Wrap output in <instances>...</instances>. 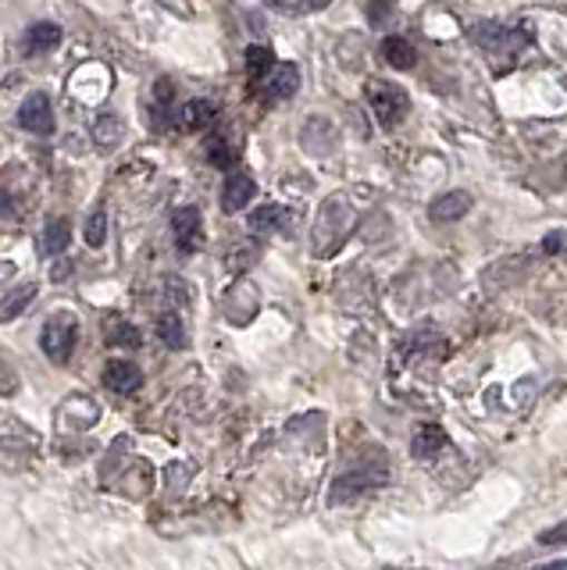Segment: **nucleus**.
Returning a JSON list of instances; mask_svg holds the SVG:
<instances>
[{
	"label": "nucleus",
	"instance_id": "1",
	"mask_svg": "<svg viewBox=\"0 0 567 570\" xmlns=\"http://www.w3.org/2000/svg\"><path fill=\"white\" fill-rule=\"evenodd\" d=\"M471 40H475L478 50H486L492 61H514L531 43V32L528 29H510V26H500V22H478L471 29Z\"/></svg>",
	"mask_w": 567,
	"mask_h": 570
},
{
	"label": "nucleus",
	"instance_id": "2",
	"mask_svg": "<svg viewBox=\"0 0 567 570\" xmlns=\"http://www.w3.org/2000/svg\"><path fill=\"white\" fill-rule=\"evenodd\" d=\"M76 343H79V321L72 314H55L40 332V346L47 353V361H55V364L72 361Z\"/></svg>",
	"mask_w": 567,
	"mask_h": 570
},
{
	"label": "nucleus",
	"instance_id": "3",
	"mask_svg": "<svg viewBox=\"0 0 567 570\" xmlns=\"http://www.w3.org/2000/svg\"><path fill=\"white\" fill-rule=\"evenodd\" d=\"M364 94H368L371 111H375V118L385 125V129H393V125H400L403 115H407V107H411V100H407V94H403L400 86L382 82V79H371Z\"/></svg>",
	"mask_w": 567,
	"mask_h": 570
},
{
	"label": "nucleus",
	"instance_id": "4",
	"mask_svg": "<svg viewBox=\"0 0 567 570\" xmlns=\"http://www.w3.org/2000/svg\"><path fill=\"white\" fill-rule=\"evenodd\" d=\"M385 463L375 460V463H361L358 471H346L340 481L332 485V503H350V499H358L361 492H371V489H382L385 485Z\"/></svg>",
	"mask_w": 567,
	"mask_h": 570
},
{
	"label": "nucleus",
	"instance_id": "5",
	"mask_svg": "<svg viewBox=\"0 0 567 570\" xmlns=\"http://www.w3.org/2000/svg\"><path fill=\"white\" fill-rule=\"evenodd\" d=\"M172 232H175V246L179 254H197L204 243V222L197 207H179L172 214Z\"/></svg>",
	"mask_w": 567,
	"mask_h": 570
},
{
	"label": "nucleus",
	"instance_id": "6",
	"mask_svg": "<svg viewBox=\"0 0 567 570\" xmlns=\"http://www.w3.org/2000/svg\"><path fill=\"white\" fill-rule=\"evenodd\" d=\"M19 125L32 136H50L55 132V111H50L47 94H29L26 104L19 107Z\"/></svg>",
	"mask_w": 567,
	"mask_h": 570
},
{
	"label": "nucleus",
	"instance_id": "7",
	"mask_svg": "<svg viewBox=\"0 0 567 570\" xmlns=\"http://www.w3.org/2000/svg\"><path fill=\"white\" fill-rule=\"evenodd\" d=\"M257 196V183H254V175L251 171H233L225 178V189H222V207L228 214H236L243 210L246 204H251Z\"/></svg>",
	"mask_w": 567,
	"mask_h": 570
},
{
	"label": "nucleus",
	"instance_id": "8",
	"mask_svg": "<svg viewBox=\"0 0 567 570\" xmlns=\"http://www.w3.org/2000/svg\"><path fill=\"white\" fill-rule=\"evenodd\" d=\"M104 385L118 392V396H133V392L144 385V374H139L133 361H108L104 364Z\"/></svg>",
	"mask_w": 567,
	"mask_h": 570
},
{
	"label": "nucleus",
	"instance_id": "9",
	"mask_svg": "<svg viewBox=\"0 0 567 570\" xmlns=\"http://www.w3.org/2000/svg\"><path fill=\"white\" fill-rule=\"evenodd\" d=\"M61 43V26L55 22H37L22 32V53L26 58H40V53L55 50Z\"/></svg>",
	"mask_w": 567,
	"mask_h": 570
},
{
	"label": "nucleus",
	"instance_id": "10",
	"mask_svg": "<svg viewBox=\"0 0 567 570\" xmlns=\"http://www.w3.org/2000/svg\"><path fill=\"white\" fill-rule=\"evenodd\" d=\"M268 100H290L296 89H300V68L293 61H275L272 65V76H268Z\"/></svg>",
	"mask_w": 567,
	"mask_h": 570
},
{
	"label": "nucleus",
	"instance_id": "11",
	"mask_svg": "<svg viewBox=\"0 0 567 570\" xmlns=\"http://www.w3.org/2000/svg\"><path fill=\"white\" fill-rule=\"evenodd\" d=\"M471 210V196L465 189H453V193H442L432 200L429 207V218L439 222V225H447V222H457V218H465V214Z\"/></svg>",
	"mask_w": 567,
	"mask_h": 570
},
{
	"label": "nucleus",
	"instance_id": "12",
	"mask_svg": "<svg viewBox=\"0 0 567 570\" xmlns=\"http://www.w3.org/2000/svg\"><path fill=\"white\" fill-rule=\"evenodd\" d=\"M215 118H218V111H215V104H211V100H189V104L179 107V129H186V132H201Z\"/></svg>",
	"mask_w": 567,
	"mask_h": 570
},
{
	"label": "nucleus",
	"instance_id": "13",
	"mask_svg": "<svg viewBox=\"0 0 567 570\" xmlns=\"http://www.w3.org/2000/svg\"><path fill=\"white\" fill-rule=\"evenodd\" d=\"M439 450H447V432H442L439 424H424V428H418V435H414V442H411V453H414L418 460H432Z\"/></svg>",
	"mask_w": 567,
	"mask_h": 570
},
{
	"label": "nucleus",
	"instance_id": "14",
	"mask_svg": "<svg viewBox=\"0 0 567 570\" xmlns=\"http://www.w3.org/2000/svg\"><path fill=\"white\" fill-rule=\"evenodd\" d=\"M32 299H37V285H32V282L19 285V289H11L4 299H0V325H8L11 317H19Z\"/></svg>",
	"mask_w": 567,
	"mask_h": 570
},
{
	"label": "nucleus",
	"instance_id": "15",
	"mask_svg": "<svg viewBox=\"0 0 567 570\" xmlns=\"http://www.w3.org/2000/svg\"><path fill=\"white\" fill-rule=\"evenodd\" d=\"M68 243H72V222H68V218L47 222V228H43V254L58 257V254H65Z\"/></svg>",
	"mask_w": 567,
	"mask_h": 570
},
{
	"label": "nucleus",
	"instance_id": "16",
	"mask_svg": "<svg viewBox=\"0 0 567 570\" xmlns=\"http://www.w3.org/2000/svg\"><path fill=\"white\" fill-rule=\"evenodd\" d=\"M382 58L393 68H414L418 53H414L411 43L403 40V36H385V40H382Z\"/></svg>",
	"mask_w": 567,
	"mask_h": 570
},
{
	"label": "nucleus",
	"instance_id": "17",
	"mask_svg": "<svg viewBox=\"0 0 567 570\" xmlns=\"http://www.w3.org/2000/svg\"><path fill=\"white\" fill-rule=\"evenodd\" d=\"M286 225H290V210L278 207V204H264L251 214L254 232H275V228H286Z\"/></svg>",
	"mask_w": 567,
	"mask_h": 570
},
{
	"label": "nucleus",
	"instance_id": "18",
	"mask_svg": "<svg viewBox=\"0 0 567 570\" xmlns=\"http://www.w3.org/2000/svg\"><path fill=\"white\" fill-rule=\"evenodd\" d=\"M157 335H162V343L168 350H183L186 346V325H183V317L165 311L162 317H157Z\"/></svg>",
	"mask_w": 567,
	"mask_h": 570
},
{
	"label": "nucleus",
	"instance_id": "19",
	"mask_svg": "<svg viewBox=\"0 0 567 570\" xmlns=\"http://www.w3.org/2000/svg\"><path fill=\"white\" fill-rule=\"evenodd\" d=\"M121 118L118 115H104V118H97V125H94V139H97V147L100 150H111V147H118V139H121Z\"/></svg>",
	"mask_w": 567,
	"mask_h": 570
},
{
	"label": "nucleus",
	"instance_id": "20",
	"mask_svg": "<svg viewBox=\"0 0 567 570\" xmlns=\"http://www.w3.org/2000/svg\"><path fill=\"white\" fill-rule=\"evenodd\" d=\"M246 76L251 79H261L264 71H272V65H275V53L268 50V47H246Z\"/></svg>",
	"mask_w": 567,
	"mask_h": 570
},
{
	"label": "nucleus",
	"instance_id": "21",
	"mask_svg": "<svg viewBox=\"0 0 567 570\" xmlns=\"http://www.w3.org/2000/svg\"><path fill=\"white\" fill-rule=\"evenodd\" d=\"M104 239H108V214H104V207H97L90 214V222H86V243L97 249L104 246Z\"/></svg>",
	"mask_w": 567,
	"mask_h": 570
},
{
	"label": "nucleus",
	"instance_id": "22",
	"mask_svg": "<svg viewBox=\"0 0 567 570\" xmlns=\"http://www.w3.org/2000/svg\"><path fill=\"white\" fill-rule=\"evenodd\" d=\"M111 346L139 350V346H144V335H139V328H133V325H118V328L111 332Z\"/></svg>",
	"mask_w": 567,
	"mask_h": 570
},
{
	"label": "nucleus",
	"instance_id": "23",
	"mask_svg": "<svg viewBox=\"0 0 567 570\" xmlns=\"http://www.w3.org/2000/svg\"><path fill=\"white\" fill-rule=\"evenodd\" d=\"M207 160H211V165H218V168H233L236 154L228 150V142H225V139H211V142H207Z\"/></svg>",
	"mask_w": 567,
	"mask_h": 570
},
{
	"label": "nucleus",
	"instance_id": "24",
	"mask_svg": "<svg viewBox=\"0 0 567 570\" xmlns=\"http://www.w3.org/2000/svg\"><path fill=\"white\" fill-rule=\"evenodd\" d=\"M539 546H567V521H560L557 528H549L539 534Z\"/></svg>",
	"mask_w": 567,
	"mask_h": 570
},
{
	"label": "nucleus",
	"instance_id": "25",
	"mask_svg": "<svg viewBox=\"0 0 567 570\" xmlns=\"http://www.w3.org/2000/svg\"><path fill=\"white\" fill-rule=\"evenodd\" d=\"M385 14H393V0H371V8H368L371 26H382Z\"/></svg>",
	"mask_w": 567,
	"mask_h": 570
}]
</instances>
